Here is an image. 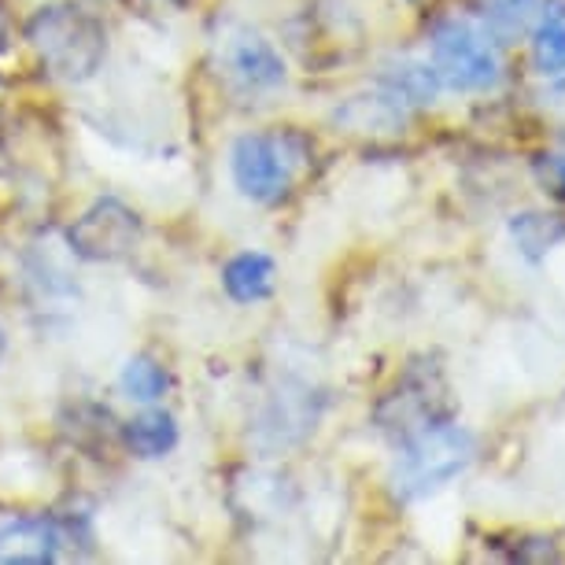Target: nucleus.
<instances>
[{
	"mask_svg": "<svg viewBox=\"0 0 565 565\" xmlns=\"http://www.w3.org/2000/svg\"><path fill=\"white\" fill-rule=\"evenodd\" d=\"M473 455H477V440L469 429H458V425H425V429L411 433L399 444L396 458H392L388 469L392 495L403 499V503L436 495L455 477L466 473Z\"/></svg>",
	"mask_w": 565,
	"mask_h": 565,
	"instance_id": "f257e3e1",
	"label": "nucleus"
},
{
	"mask_svg": "<svg viewBox=\"0 0 565 565\" xmlns=\"http://www.w3.org/2000/svg\"><path fill=\"white\" fill-rule=\"evenodd\" d=\"M26 41L60 78H89L104 60V30L89 12L74 4H49L30 19Z\"/></svg>",
	"mask_w": 565,
	"mask_h": 565,
	"instance_id": "f03ea898",
	"label": "nucleus"
},
{
	"mask_svg": "<svg viewBox=\"0 0 565 565\" xmlns=\"http://www.w3.org/2000/svg\"><path fill=\"white\" fill-rule=\"evenodd\" d=\"M433 71L455 93H484L499 82V52L488 30L469 19H440L433 26Z\"/></svg>",
	"mask_w": 565,
	"mask_h": 565,
	"instance_id": "7ed1b4c3",
	"label": "nucleus"
},
{
	"mask_svg": "<svg viewBox=\"0 0 565 565\" xmlns=\"http://www.w3.org/2000/svg\"><path fill=\"white\" fill-rule=\"evenodd\" d=\"M300 145L289 134H244L230 152L233 181L255 204H281L289 196L296 170H300Z\"/></svg>",
	"mask_w": 565,
	"mask_h": 565,
	"instance_id": "20e7f679",
	"label": "nucleus"
},
{
	"mask_svg": "<svg viewBox=\"0 0 565 565\" xmlns=\"http://www.w3.org/2000/svg\"><path fill=\"white\" fill-rule=\"evenodd\" d=\"M218 60L222 74L233 89L259 97L285 82V60L277 56V49L263 34H255L248 26H233L226 38L218 41Z\"/></svg>",
	"mask_w": 565,
	"mask_h": 565,
	"instance_id": "39448f33",
	"label": "nucleus"
},
{
	"mask_svg": "<svg viewBox=\"0 0 565 565\" xmlns=\"http://www.w3.org/2000/svg\"><path fill=\"white\" fill-rule=\"evenodd\" d=\"M141 237V222L119 200H100L71 226V244L85 259H119Z\"/></svg>",
	"mask_w": 565,
	"mask_h": 565,
	"instance_id": "423d86ee",
	"label": "nucleus"
},
{
	"mask_svg": "<svg viewBox=\"0 0 565 565\" xmlns=\"http://www.w3.org/2000/svg\"><path fill=\"white\" fill-rule=\"evenodd\" d=\"M60 532L49 518H12L0 525V565L56 562Z\"/></svg>",
	"mask_w": 565,
	"mask_h": 565,
	"instance_id": "0eeeda50",
	"label": "nucleus"
},
{
	"mask_svg": "<svg viewBox=\"0 0 565 565\" xmlns=\"http://www.w3.org/2000/svg\"><path fill=\"white\" fill-rule=\"evenodd\" d=\"M222 285L237 303H259L274 292V259L263 252L233 255L222 270Z\"/></svg>",
	"mask_w": 565,
	"mask_h": 565,
	"instance_id": "6e6552de",
	"label": "nucleus"
},
{
	"mask_svg": "<svg viewBox=\"0 0 565 565\" xmlns=\"http://www.w3.org/2000/svg\"><path fill=\"white\" fill-rule=\"evenodd\" d=\"M532 63L540 74H565V0H547L536 12Z\"/></svg>",
	"mask_w": 565,
	"mask_h": 565,
	"instance_id": "1a4fd4ad",
	"label": "nucleus"
},
{
	"mask_svg": "<svg viewBox=\"0 0 565 565\" xmlns=\"http://www.w3.org/2000/svg\"><path fill=\"white\" fill-rule=\"evenodd\" d=\"M385 82V93L396 104H433L436 93H440V78L429 63H414V60H399L385 67L381 74Z\"/></svg>",
	"mask_w": 565,
	"mask_h": 565,
	"instance_id": "9d476101",
	"label": "nucleus"
},
{
	"mask_svg": "<svg viewBox=\"0 0 565 565\" xmlns=\"http://www.w3.org/2000/svg\"><path fill=\"white\" fill-rule=\"evenodd\" d=\"M174 444L178 425L167 411H145L126 422V447L137 458H163L167 451H174Z\"/></svg>",
	"mask_w": 565,
	"mask_h": 565,
	"instance_id": "9b49d317",
	"label": "nucleus"
},
{
	"mask_svg": "<svg viewBox=\"0 0 565 565\" xmlns=\"http://www.w3.org/2000/svg\"><path fill=\"white\" fill-rule=\"evenodd\" d=\"M488 34L499 41H518L532 26L540 12V0H477Z\"/></svg>",
	"mask_w": 565,
	"mask_h": 565,
	"instance_id": "f8f14e48",
	"label": "nucleus"
},
{
	"mask_svg": "<svg viewBox=\"0 0 565 565\" xmlns=\"http://www.w3.org/2000/svg\"><path fill=\"white\" fill-rule=\"evenodd\" d=\"M119 385H122V392H126V399H134V403H159V399L167 396L170 377H167V370L159 366L156 359L137 355V359H130V362L122 366Z\"/></svg>",
	"mask_w": 565,
	"mask_h": 565,
	"instance_id": "ddd939ff",
	"label": "nucleus"
},
{
	"mask_svg": "<svg viewBox=\"0 0 565 565\" xmlns=\"http://www.w3.org/2000/svg\"><path fill=\"white\" fill-rule=\"evenodd\" d=\"M543 104H547V115L554 119V126H558V134L565 137V78L558 85H551Z\"/></svg>",
	"mask_w": 565,
	"mask_h": 565,
	"instance_id": "4468645a",
	"label": "nucleus"
},
{
	"mask_svg": "<svg viewBox=\"0 0 565 565\" xmlns=\"http://www.w3.org/2000/svg\"><path fill=\"white\" fill-rule=\"evenodd\" d=\"M551 178H554V185L565 193V156H554L551 159Z\"/></svg>",
	"mask_w": 565,
	"mask_h": 565,
	"instance_id": "2eb2a0df",
	"label": "nucleus"
},
{
	"mask_svg": "<svg viewBox=\"0 0 565 565\" xmlns=\"http://www.w3.org/2000/svg\"><path fill=\"white\" fill-rule=\"evenodd\" d=\"M4 348H8V337H4V329H0V355H4Z\"/></svg>",
	"mask_w": 565,
	"mask_h": 565,
	"instance_id": "dca6fc26",
	"label": "nucleus"
},
{
	"mask_svg": "<svg viewBox=\"0 0 565 565\" xmlns=\"http://www.w3.org/2000/svg\"><path fill=\"white\" fill-rule=\"evenodd\" d=\"M167 4H181V0H167Z\"/></svg>",
	"mask_w": 565,
	"mask_h": 565,
	"instance_id": "f3484780",
	"label": "nucleus"
}]
</instances>
